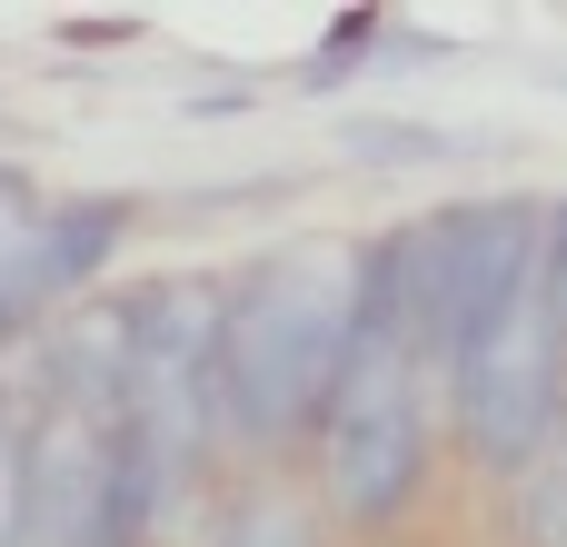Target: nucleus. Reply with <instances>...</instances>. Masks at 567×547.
<instances>
[{
    "instance_id": "nucleus-4",
    "label": "nucleus",
    "mask_w": 567,
    "mask_h": 547,
    "mask_svg": "<svg viewBox=\"0 0 567 547\" xmlns=\"http://www.w3.org/2000/svg\"><path fill=\"white\" fill-rule=\"evenodd\" d=\"M140 229V199L130 189H80V199H50V229H40V299L50 319L120 259V239Z\"/></svg>"
},
{
    "instance_id": "nucleus-6",
    "label": "nucleus",
    "mask_w": 567,
    "mask_h": 547,
    "mask_svg": "<svg viewBox=\"0 0 567 547\" xmlns=\"http://www.w3.org/2000/svg\"><path fill=\"white\" fill-rule=\"evenodd\" d=\"M508 547H567V429L508 478Z\"/></svg>"
},
{
    "instance_id": "nucleus-7",
    "label": "nucleus",
    "mask_w": 567,
    "mask_h": 547,
    "mask_svg": "<svg viewBox=\"0 0 567 547\" xmlns=\"http://www.w3.org/2000/svg\"><path fill=\"white\" fill-rule=\"evenodd\" d=\"M339 149H349L359 169H439V159H468L478 140H468V130H419V120H349Z\"/></svg>"
},
{
    "instance_id": "nucleus-5",
    "label": "nucleus",
    "mask_w": 567,
    "mask_h": 547,
    "mask_svg": "<svg viewBox=\"0 0 567 547\" xmlns=\"http://www.w3.org/2000/svg\"><path fill=\"white\" fill-rule=\"evenodd\" d=\"M329 508H319V488L309 478H279V468H249L239 488H219L209 498V518H199V547H329Z\"/></svg>"
},
{
    "instance_id": "nucleus-2",
    "label": "nucleus",
    "mask_w": 567,
    "mask_h": 547,
    "mask_svg": "<svg viewBox=\"0 0 567 547\" xmlns=\"http://www.w3.org/2000/svg\"><path fill=\"white\" fill-rule=\"evenodd\" d=\"M359 269L349 239H269L219 279V458L279 468L309 458L339 369L359 349Z\"/></svg>"
},
{
    "instance_id": "nucleus-1",
    "label": "nucleus",
    "mask_w": 567,
    "mask_h": 547,
    "mask_svg": "<svg viewBox=\"0 0 567 547\" xmlns=\"http://www.w3.org/2000/svg\"><path fill=\"white\" fill-rule=\"evenodd\" d=\"M449 448L478 478H518L567 429V339L548 309V209L449 199Z\"/></svg>"
},
{
    "instance_id": "nucleus-8",
    "label": "nucleus",
    "mask_w": 567,
    "mask_h": 547,
    "mask_svg": "<svg viewBox=\"0 0 567 547\" xmlns=\"http://www.w3.org/2000/svg\"><path fill=\"white\" fill-rule=\"evenodd\" d=\"M548 309H558V339H567V199H548Z\"/></svg>"
},
{
    "instance_id": "nucleus-3",
    "label": "nucleus",
    "mask_w": 567,
    "mask_h": 547,
    "mask_svg": "<svg viewBox=\"0 0 567 547\" xmlns=\"http://www.w3.org/2000/svg\"><path fill=\"white\" fill-rule=\"evenodd\" d=\"M439 458H458V448H449L439 359H429L399 319H379V309L359 299V349H349L339 399H329V419H319V438H309V488H319V508H329L349 538H389V528L419 518Z\"/></svg>"
}]
</instances>
